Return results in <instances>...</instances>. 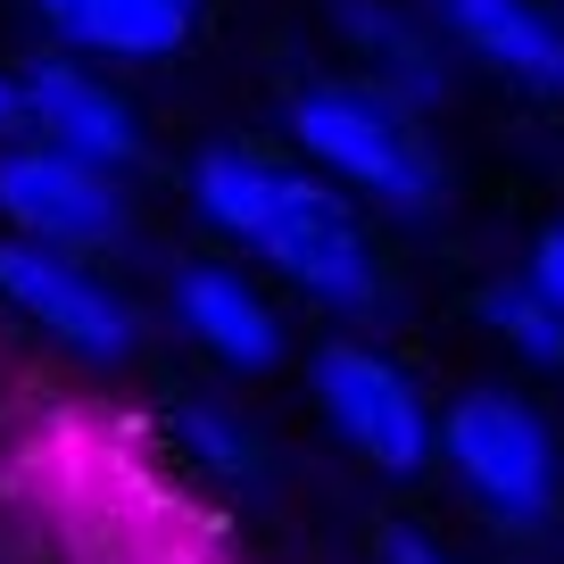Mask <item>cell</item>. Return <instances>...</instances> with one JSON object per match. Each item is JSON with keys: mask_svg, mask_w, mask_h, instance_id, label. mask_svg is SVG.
Segmentation results:
<instances>
[{"mask_svg": "<svg viewBox=\"0 0 564 564\" xmlns=\"http://www.w3.org/2000/svg\"><path fill=\"white\" fill-rule=\"evenodd\" d=\"M0 307L18 324H34L51 349L84 357V366H124L141 349V307L100 265L67 258V249H42V241H18V232H0Z\"/></svg>", "mask_w": 564, "mask_h": 564, "instance_id": "5", "label": "cell"}, {"mask_svg": "<svg viewBox=\"0 0 564 564\" xmlns=\"http://www.w3.org/2000/svg\"><path fill=\"white\" fill-rule=\"evenodd\" d=\"M523 282H531V291H540V300L564 316V225H547L540 241H531V258H523Z\"/></svg>", "mask_w": 564, "mask_h": 564, "instance_id": "14", "label": "cell"}, {"mask_svg": "<svg viewBox=\"0 0 564 564\" xmlns=\"http://www.w3.org/2000/svg\"><path fill=\"white\" fill-rule=\"evenodd\" d=\"M441 474L457 481V498L498 523L507 540L556 523L564 507V441L556 423L507 382H465L441 406Z\"/></svg>", "mask_w": 564, "mask_h": 564, "instance_id": "3", "label": "cell"}, {"mask_svg": "<svg viewBox=\"0 0 564 564\" xmlns=\"http://www.w3.org/2000/svg\"><path fill=\"white\" fill-rule=\"evenodd\" d=\"M291 159L307 175H324L333 192H349L357 208H382L399 225H432L448 216V159L423 133L415 108H399L390 91L357 84V75H307L291 100Z\"/></svg>", "mask_w": 564, "mask_h": 564, "instance_id": "2", "label": "cell"}, {"mask_svg": "<svg viewBox=\"0 0 564 564\" xmlns=\"http://www.w3.org/2000/svg\"><path fill=\"white\" fill-rule=\"evenodd\" d=\"M166 316H175V333L225 373H274L282 357H291L282 307L225 258H183L175 274H166Z\"/></svg>", "mask_w": 564, "mask_h": 564, "instance_id": "8", "label": "cell"}, {"mask_svg": "<svg viewBox=\"0 0 564 564\" xmlns=\"http://www.w3.org/2000/svg\"><path fill=\"white\" fill-rule=\"evenodd\" d=\"M18 100H25V141H42V150H67V159L100 166V175H124V166L150 159L141 117L124 108V91L67 51L34 58L18 75Z\"/></svg>", "mask_w": 564, "mask_h": 564, "instance_id": "7", "label": "cell"}, {"mask_svg": "<svg viewBox=\"0 0 564 564\" xmlns=\"http://www.w3.org/2000/svg\"><path fill=\"white\" fill-rule=\"evenodd\" d=\"M175 448L208 481H258L265 474V432L232 399H183L175 406Z\"/></svg>", "mask_w": 564, "mask_h": 564, "instance_id": "12", "label": "cell"}, {"mask_svg": "<svg viewBox=\"0 0 564 564\" xmlns=\"http://www.w3.org/2000/svg\"><path fill=\"white\" fill-rule=\"evenodd\" d=\"M124 225H133L124 175H100V166L67 159V150H42V141L0 150V232L67 249V258H100L108 241H124Z\"/></svg>", "mask_w": 564, "mask_h": 564, "instance_id": "6", "label": "cell"}, {"mask_svg": "<svg viewBox=\"0 0 564 564\" xmlns=\"http://www.w3.org/2000/svg\"><path fill=\"white\" fill-rule=\"evenodd\" d=\"M192 208L216 241L258 258L265 274L333 324H373L390 307V265L373 249V225L349 192L307 175L300 159L258 141H208L192 159Z\"/></svg>", "mask_w": 564, "mask_h": 564, "instance_id": "1", "label": "cell"}, {"mask_svg": "<svg viewBox=\"0 0 564 564\" xmlns=\"http://www.w3.org/2000/svg\"><path fill=\"white\" fill-rule=\"evenodd\" d=\"M481 324L498 333V349L523 357L531 373H564V316L531 291L523 274H498L481 282Z\"/></svg>", "mask_w": 564, "mask_h": 564, "instance_id": "13", "label": "cell"}, {"mask_svg": "<svg viewBox=\"0 0 564 564\" xmlns=\"http://www.w3.org/2000/svg\"><path fill=\"white\" fill-rule=\"evenodd\" d=\"M432 34L531 100H564V18L547 0H432Z\"/></svg>", "mask_w": 564, "mask_h": 564, "instance_id": "9", "label": "cell"}, {"mask_svg": "<svg viewBox=\"0 0 564 564\" xmlns=\"http://www.w3.org/2000/svg\"><path fill=\"white\" fill-rule=\"evenodd\" d=\"M382 564H457L432 531H406V523H390L382 531Z\"/></svg>", "mask_w": 564, "mask_h": 564, "instance_id": "15", "label": "cell"}, {"mask_svg": "<svg viewBox=\"0 0 564 564\" xmlns=\"http://www.w3.org/2000/svg\"><path fill=\"white\" fill-rule=\"evenodd\" d=\"M333 34L349 42L357 84L390 91L399 108L432 117V108L448 100V51H441V34H432L423 18H406L399 0H333Z\"/></svg>", "mask_w": 564, "mask_h": 564, "instance_id": "10", "label": "cell"}, {"mask_svg": "<svg viewBox=\"0 0 564 564\" xmlns=\"http://www.w3.org/2000/svg\"><path fill=\"white\" fill-rule=\"evenodd\" d=\"M307 399L333 423V441L357 448L373 474L423 481L441 465V406L423 399V382L373 340H349V333L316 340L307 349Z\"/></svg>", "mask_w": 564, "mask_h": 564, "instance_id": "4", "label": "cell"}, {"mask_svg": "<svg viewBox=\"0 0 564 564\" xmlns=\"http://www.w3.org/2000/svg\"><path fill=\"white\" fill-rule=\"evenodd\" d=\"M192 9H199V0H192Z\"/></svg>", "mask_w": 564, "mask_h": 564, "instance_id": "17", "label": "cell"}, {"mask_svg": "<svg viewBox=\"0 0 564 564\" xmlns=\"http://www.w3.org/2000/svg\"><path fill=\"white\" fill-rule=\"evenodd\" d=\"M67 58H117V67H159L192 42V0H25Z\"/></svg>", "mask_w": 564, "mask_h": 564, "instance_id": "11", "label": "cell"}, {"mask_svg": "<svg viewBox=\"0 0 564 564\" xmlns=\"http://www.w3.org/2000/svg\"><path fill=\"white\" fill-rule=\"evenodd\" d=\"M25 141V100H18V75H0V150Z\"/></svg>", "mask_w": 564, "mask_h": 564, "instance_id": "16", "label": "cell"}]
</instances>
